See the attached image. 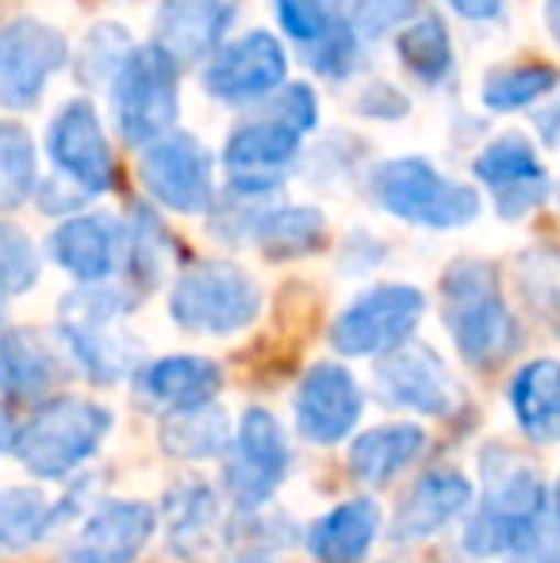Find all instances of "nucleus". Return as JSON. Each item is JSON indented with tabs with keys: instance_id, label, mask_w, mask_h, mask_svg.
Masks as SVG:
<instances>
[{
	"instance_id": "1",
	"label": "nucleus",
	"mask_w": 560,
	"mask_h": 563,
	"mask_svg": "<svg viewBox=\"0 0 560 563\" xmlns=\"http://www.w3.org/2000/svg\"><path fill=\"white\" fill-rule=\"evenodd\" d=\"M441 319L472 368H492L518 345V322L503 299L495 265L461 257L441 276Z\"/></svg>"
},
{
	"instance_id": "2",
	"label": "nucleus",
	"mask_w": 560,
	"mask_h": 563,
	"mask_svg": "<svg viewBox=\"0 0 560 563\" xmlns=\"http://www.w3.org/2000/svg\"><path fill=\"white\" fill-rule=\"evenodd\" d=\"M484 467V498L464 529V549L472 556H499L510 552L523 533L553 506V495L515 449L487 445L480 456Z\"/></svg>"
},
{
	"instance_id": "3",
	"label": "nucleus",
	"mask_w": 560,
	"mask_h": 563,
	"mask_svg": "<svg viewBox=\"0 0 560 563\" xmlns=\"http://www.w3.org/2000/svg\"><path fill=\"white\" fill-rule=\"evenodd\" d=\"M112 430V410L89 399H54L39 407L8 441L23 467L39 479H66L97 456Z\"/></svg>"
},
{
	"instance_id": "4",
	"label": "nucleus",
	"mask_w": 560,
	"mask_h": 563,
	"mask_svg": "<svg viewBox=\"0 0 560 563\" xmlns=\"http://www.w3.org/2000/svg\"><path fill=\"white\" fill-rule=\"evenodd\" d=\"M369 188H373L376 208L415 227L457 230L480 216L476 188L449 180L426 157H388L373 169Z\"/></svg>"
},
{
	"instance_id": "5",
	"label": "nucleus",
	"mask_w": 560,
	"mask_h": 563,
	"mask_svg": "<svg viewBox=\"0 0 560 563\" xmlns=\"http://www.w3.org/2000/svg\"><path fill=\"white\" fill-rule=\"evenodd\" d=\"M169 314L188 334H239L262 314V288L231 261H196L173 284Z\"/></svg>"
},
{
	"instance_id": "6",
	"label": "nucleus",
	"mask_w": 560,
	"mask_h": 563,
	"mask_svg": "<svg viewBox=\"0 0 560 563\" xmlns=\"http://www.w3.org/2000/svg\"><path fill=\"white\" fill-rule=\"evenodd\" d=\"M180 69L150 46H135L112 77V119L128 146L165 139L180 115Z\"/></svg>"
},
{
	"instance_id": "7",
	"label": "nucleus",
	"mask_w": 560,
	"mask_h": 563,
	"mask_svg": "<svg viewBox=\"0 0 560 563\" xmlns=\"http://www.w3.org/2000/svg\"><path fill=\"white\" fill-rule=\"evenodd\" d=\"M123 311H128V296L108 284H89L62 299V338H66L74 361L97 384L128 376L139 361L135 338L120 330Z\"/></svg>"
},
{
	"instance_id": "8",
	"label": "nucleus",
	"mask_w": 560,
	"mask_h": 563,
	"mask_svg": "<svg viewBox=\"0 0 560 563\" xmlns=\"http://www.w3.org/2000/svg\"><path fill=\"white\" fill-rule=\"evenodd\" d=\"M426 314V296L415 284H381L358 296L330 327V345L345 356H384L407 345Z\"/></svg>"
},
{
	"instance_id": "9",
	"label": "nucleus",
	"mask_w": 560,
	"mask_h": 563,
	"mask_svg": "<svg viewBox=\"0 0 560 563\" xmlns=\"http://www.w3.org/2000/svg\"><path fill=\"white\" fill-rule=\"evenodd\" d=\"M139 180L150 200L177 216H204L216 208V165L196 134L169 131L165 139L142 146Z\"/></svg>"
},
{
	"instance_id": "10",
	"label": "nucleus",
	"mask_w": 560,
	"mask_h": 563,
	"mask_svg": "<svg viewBox=\"0 0 560 563\" xmlns=\"http://www.w3.org/2000/svg\"><path fill=\"white\" fill-rule=\"evenodd\" d=\"M69 66V43L43 20L0 23V108L23 112L43 100L46 85Z\"/></svg>"
},
{
	"instance_id": "11",
	"label": "nucleus",
	"mask_w": 560,
	"mask_h": 563,
	"mask_svg": "<svg viewBox=\"0 0 560 563\" xmlns=\"http://www.w3.org/2000/svg\"><path fill=\"white\" fill-rule=\"evenodd\" d=\"M284 85H288V54L281 38L262 27L223 43L204 66V89L223 104H262Z\"/></svg>"
},
{
	"instance_id": "12",
	"label": "nucleus",
	"mask_w": 560,
	"mask_h": 563,
	"mask_svg": "<svg viewBox=\"0 0 560 563\" xmlns=\"http://www.w3.org/2000/svg\"><path fill=\"white\" fill-rule=\"evenodd\" d=\"M46 154L58 177L81 196H105L116 188V157L89 100H69L58 108L46 131Z\"/></svg>"
},
{
	"instance_id": "13",
	"label": "nucleus",
	"mask_w": 560,
	"mask_h": 563,
	"mask_svg": "<svg viewBox=\"0 0 560 563\" xmlns=\"http://www.w3.org/2000/svg\"><path fill=\"white\" fill-rule=\"evenodd\" d=\"M231 460H227V495L242 510H257L281 490L288 475V441L281 422L270 410L254 407L242 415L239 433L231 438Z\"/></svg>"
},
{
	"instance_id": "14",
	"label": "nucleus",
	"mask_w": 560,
	"mask_h": 563,
	"mask_svg": "<svg viewBox=\"0 0 560 563\" xmlns=\"http://www.w3.org/2000/svg\"><path fill=\"white\" fill-rule=\"evenodd\" d=\"M299 157V134L273 115L246 119L231 131L223 146V165L231 173L234 200H262L284 185V173Z\"/></svg>"
},
{
	"instance_id": "15",
	"label": "nucleus",
	"mask_w": 560,
	"mask_h": 563,
	"mask_svg": "<svg viewBox=\"0 0 560 563\" xmlns=\"http://www.w3.org/2000/svg\"><path fill=\"white\" fill-rule=\"evenodd\" d=\"M472 177L492 188L499 219H523L549 200L546 165H541L534 142L518 139V134H503V139L487 142L472 162Z\"/></svg>"
},
{
	"instance_id": "16",
	"label": "nucleus",
	"mask_w": 560,
	"mask_h": 563,
	"mask_svg": "<svg viewBox=\"0 0 560 563\" xmlns=\"http://www.w3.org/2000/svg\"><path fill=\"white\" fill-rule=\"evenodd\" d=\"M373 391L384 407L419 410V415H449L457 402V387L449 379L446 364L422 341H407V345L381 356Z\"/></svg>"
},
{
	"instance_id": "17",
	"label": "nucleus",
	"mask_w": 560,
	"mask_h": 563,
	"mask_svg": "<svg viewBox=\"0 0 560 563\" xmlns=\"http://www.w3.org/2000/svg\"><path fill=\"white\" fill-rule=\"evenodd\" d=\"M365 399L350 368L319 361L296 387V426L311 445H338L358 426Z\"/></svg>"
},
{
	"instance_id": "18",
	"label": "nucleus",
	"mask_w": 560,
	"mask_h": 563,
	"mask_svg": "<svg viewBox=\"0 0 560 563\" xmlns=\"http://www.w3.org/2000/svg\"><path fill=\"white\" fill-rule=\"evenodd\" d=\"M239 15V0H157L154 46L173 66L208 62L223 46Z\"/></svg>"
},
{
	"instance_id": "19",
	"label": "nucleus",
	"mask_w": 560,
	"mask_h": 563,
	"mask_svg": "<svg viewBox=\"0 0 560 563\" xmlns=\"http://www.w3.org/2000/svg\"><path fill=\"white\" fill-rule=\"evenodd\" d=\"M157 514L146 503H105L89 514L66 563H131L150 544Z\"/></svg>"
},
{
	"instance_id": "20",
	"label": "nucleus",
	"mask_w": 560,
	"mask_h": 563,
	"mask_svg": "<svg viewBox=\"0 0 560 563\" xmlns=\"http://www.w3.org/2000/svg\"><path fill=\"white\" fill-rule=\"evenodd\" d=\"M51 257L66 268L81 288L105 284L120 268L123 223L112 216H74L51 234Z\"/></svg>"
},
{
	"instance_id": "21",
	"label": "nucleus",
	"mask_w": 560,
	"mask_h": 563,
	"mask_svg": "<svg viewBox=\"0 0 560 563\" xmlns=\"http://www.w3.org/2000/svg\"><path fill=\"white\" fill-rule=\"evenodd\" d=\"M472 483L461 472H426L411 487V495L399 503L396 521H392V537L396 541H422L433 537L441 526L461 518L472 506Z\"/></svg>"
},
{
	"instance_id": "22",
	"label": "nucleus",
	"mask_w": 560,
	"mask_h": 563,
	"mask_svg": "<svg viewBox=\"0 0 560 563\" xmlns=\"http://www.w3.org/2000/svg\"><path fill=\"white\" fill-rule=\"evenodd\" d=\"M219 387H223V368L208 356H165L139 372V395L169 415L208 407Z\"/></svg>"
},
{
	"instance_id": "23",
	"label": "nucleus",
	"mask_w": 560,
	"mask_h": 563,
	"mask_svg": "<svg viewBox=\"0 0 560 563\" xmlns=\"http://www.w3.org/2000/svg\"><path fill=\"white\" fill-rule=\"evenodd\" d=\"M381 537V506L373 498H350L322 514L307 529V552L319 563H361Z\"/></svg>"
},
{
	"instance_id": "24",
	"label": "nucleus",
	"mask_w": 560,
	"mask_h": 563,
	"mask_svg": "<svg viewBox=\"0 0 560 563\" xmlns=\"http://www.w3.org/2000/svg\"><path fill=\"white\" fill-rule=\"evenodd\" d=\"M250 242L273 261L307 257L327 245V219L319 208L307 203H284V208H262L250 223Z\"/></svg>"
},
{
	"instance_id": "25",
	"label": "nucleus",
	"mask_w": 560,
	"mask_h": 563,
	"mask_svg": "<svg viewBox=\"0 0 560 563\" xmlns=\"http://www.w3.org/2000/svg\"><path fill=\"white\" fill-rule=\"evenodd\" d=\"M422 452H426L422 426H411V422L381 426V430L361 433L350 445V467L361 483L384 487V483H392L399 472H407Z\"/></svg>"
},
{
	"instance_id": "26",
	"label": "nucleus",
	"mask_w": 560,
	"mask_h": 563,
	"mask_svg": "<svg viewBox=\"0 0 560 563\" xmlns=\"http://www.w3.org/2000/svg\"><path fill=\"white\" fill-rule=\"evenodd\" d=\"M510 407H515V418L523 426V433L530 441H549L557 438L560 430V368L557 361L541 356V361H530L510 384Z\"/></svg>"
},
{
	"instance_id": "27",
	"label": "nucleus",
	"mask_w": 560,
	"mask_h": 563,
	"mask_svg": "<svg viewBox=\"0 0 560 563\" xmlns=\"http://www.w3.org/2000/svg\"><path fill=\"white\" fill-rule=\"evenodd\" d=\"M66 518H74V503L69 498L66 503H51L43 490L31 487L0 490V556L39 544Z\"/></svg>"
},
{
	"instance_id": "28",
	"label": "nucleus",
	"mask_w": 560,
	"mask_h": 563,
	"mask_svg": "<svg viewBox=\"0 0 560 563\" xmlns=\"http://www.w3.org/2000/svg\"><path fill=\"white\" fill-rule=\"evenodd\" d=\"M157 445L177 460H208L219 456L231 445V422H227V410L208 402V407L177 410V415H165V422L157 426Z\"/></svg>"
},
{
	"instance_id": "29",
	"label": "nucleus",
	"mask_w": 560,
	"mask_h": 563,
	"mask_svg": "<svg viewBox=\"0 0 560 563\" xmlns=\"http://www.w3.org/2000/svg\"><path fill=\"white\" fill-rule=\"evenodd\" d=\"M58 379V361L31 330L0 327V391L43 395Z\"/></svg>"
},
{
	"instance_id": "30",
	"label": "nucleus",
	"mask_w": 560,
	"mask_h": 563,
	"mask_svg": "<svg viewBox=\"0 0 560 563\" xmlns=\"http://www.w3.org/2000/svg\"><path fill=\"white\" fill-rule=\"evenodd\" d=\"M165 265H169V234H165V227L157 223V216L146 203H135L128 223H123L120 268L139 291H150L165 276Z\"/></svg>"
},
{
	"instance_id": "31",
	"label": "nucleus",
	"mask_w": 560,
	"mask_h": 563,
	"mask_svg": "<svg viewBox=\"0 0 560 563\" xmlns=\"http://www.w3.org/2000/svg\"><path fill=\"white\" fill-rule=\"evenodd\" d=\"M399 62L426 89H438L453 74V38L441 15H419L399 31Z\"/></svg>"
},
{
	"instance_id": "32",
	"label": "nucleus",
	"mask_w": 560,
	"mask_h": 563,
	"mask_svg": "<svg viewBox=\"0 0 560 563\" xmlns=\"http://www.w3.org/2000/svg\"><path fill=\"white\" fill-rule=\"evenodd\" d=\"M39 157L35 139L15 119H0V211H15L35 196Z\"/></svg>"
},
{
	"instance_id": "33",
	"label": "nucleus",
	"mask_w": 560,
	"mask_h": 563,
	"mask_svg": "<svg viewBox=\"0 0 560 563\" xmlns=\"http://www.w3.org/2000/svg\"><path fill=\"white\" fill-rule=\"evenodd\" d=\"M135 51L128 27L116 20H105L81 38L74 54V77L85 89H100V85H112V77L120 74V66L128 62V54Z\"/></svg>"
},
{
	"instance_id": "34",
	"label": "nucleus",
	"mask_w": 560,
	"mask_h": 563,
	"mask_svg": "<svg viewBox=\"0 0 560 563\" xmlns=\"http://www.w3.org/2000/svg\"><path fill=\"white\" fill-rule=\"evenodd\" d=\"M557 89V69L530 62V66H510L499 69L484 81L480 100H484L487 112H523L534 108L538 100H546Z\"/></svg>"
},
{
	"instance_id": "35",
	"label": "nucleus",
	"mask_w": 560,
	"mask_h": 563,
	"mask_svg": "<svg viewBox=\"0 0 560 563\" xmlns=\"http://www.w3.org/2000/svg\"><path fill=\"white\" fill-rule=\"evenodd\" d=\"M165 521L180 549H196L200 541H208L211 526H216V495L204 483H180L165 498Z\"/></svg>"
},
{
	"instance_id": "36",
	"label": "nucleus",
	"mask_w": 560,
	"mask_h": 563,
	"mask_svg": "<svg viewBox=\"0 0 560 563\" xmlns=\"http://www.w3.org/2000/svg\"><path fill=\"white\" fill-rule=\"evenodd\" d=\"M358 62H361V38L353 35L345 15H338V20L330 23V31L319 43L307 46V66L319 77H327V81H345V77L358 69Z\"/></svg>"
},
{
	"instance_id": "37",
	"label": "nucleus",
	"mask_w": 560,
	"mask_h": 563,
	"mask_svg": "<svg viewBox=\"0 0 560 563\" xmlns=\"http://www.w3.org/2000/svg\"><path fill=\"white\" fill-rule=\"evenodd\" d=\"M39 280V250L20 227L0 219V296H23Z\"/></svg>"
},
{
	"instance_id": "38",
	"label": "nucleus",
	"mask_w": 560,
	"mask_h": 563,
	"mask_svg": "<svg viewBox=\"0 0 560 563\" xmlns=\"http://www.w3.org/2000/svg\"><path fill=\"white\" fill-rule=\"evenodd\" d=\"M422 0H353L350 4V27L358 38H384L392 31L407 27L419 15Z\"/></svg>"
},
{
	"instance_id": "39",
	"label": "nucleus",
	"mask_w": 560,
	"mask_h": 563,
	"mask_svg": "<svg viewBox=\"0 0 560 563\" xmlns=\"http://www.w3.org/2000/svg\"><path fill=\"white\" fill-rule=\"evenodd\" d=\"M273 8H277V23L284 27V35H292L304 46L319 43L330 31V23L342 15L327 0H273Z\"/></svg>"
},
{
	"instance_id": "40",
	"label": "nucleus",
	"mask_w": 560,
	"mask_h": 563,
	"mask_svg": "<svg viewBox=\"0 0 560 563\" xmlns=\"http://www.w3.org/2000/svg\"><path fill=\"white\" fill-rule=\"evenodd\" d=\"M270 100H273L270 115L277 119V123L288 126L292 134H299V139H304L307 131H315V126H319V97H315L311 85L288 81L284 89L273 92Z\"/></svg>"
},
{
	"instance_id": "41",
	"label": "nucleus",
	"mask_w": 560,
	"mask_h": 563,
	"mask_svg": "<svg viewBox=\"0 0 560 563\" xmlns=\"http://www.w3.org/2000/svg\"><path fill=\"white\" fill-rule=\"evenodd\" d=\"M353 108H358V115H365V119L396 123V119H404L407 112H411V100H407L392 81H369L365 89L358 92Z\"/></svg>"
},
{
	"instance_id": "42",
	"label": "nucleus",
	"mask_w": 560,
	"mask_h": 563,
	"mask_svg": "<svg viewBox=\"0 0 560 563\" xmlns=\"http://www.w3.org/2000/svg\"><path fill=\"white\" fill-rule=\"evenodd\" d=\"M515 563H557V514L549 506L538 521L523 533V541L507 552Z\"/></svg>"
},
{
	"instance_id": "43",
	"label": "nucleus",
	"mask_w": 560,
	"mask_h": 563,
	"mask_svg": "<svg viewBox=\"0 0 560 563\" xmlns=\"http://www.w3.org/2000/svg\"><path fill=\"white\" fill-rule=\"evenodd\" d=\"M35 200H39V208L46 211V216H62V211H77L81 208L89 196H81L77 188H69L62 177H51V180H43V185H35Z\"/></svg>"
},
{
	"instance_id": "44",
	"label": "nucleus",
	"mask_w": 560,
	"mask_h": 563,
	"mask_svg": "<svg viewBox=\"0 0 560 563\" xmlns=\"http://www.w3.org/2000/svg\"><path fill=\"white\" fill-rule=\"evenodd\" d=\"M461 20H472V23H492L495 15L503 12V0H446Z\"/></svg>"
},
{
	"instance_id": "45",
	"label": "nucleus",
	"mask_w": 560,
	"mask_h": 563,
	"mask_svg": "<svg viewBox=\"0 0 560 563\" xmlns=\"http://www.w3.org/2000/svg\"><path fill=\"white\" fill-rule=\"evenodd\" d=\"M541 131H546V146H553V119H557V108H549V112H541Z\"/></svg>"
},
{
	"instance_id": "46",
	"label": "nucleus",
	"mask_w": 560,
	"mask_h": 563,
	"mask_svg": "<svg viewBox=\"0 0 560 563\" xmlns=\"http://www.w3.org/2000/svg\"><path fill=\"white\" fill-rule=\"evenodd\" d=\"M8 441H12V433H8V418H4V410H0V452L8 449Z\"/></svg>"
}]
</instances>
